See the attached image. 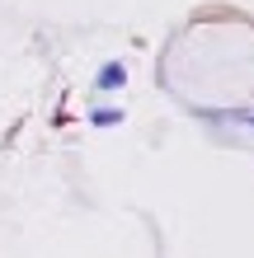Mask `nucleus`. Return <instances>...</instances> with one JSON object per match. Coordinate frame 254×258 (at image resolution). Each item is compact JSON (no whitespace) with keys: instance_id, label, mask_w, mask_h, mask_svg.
Instances as JSON below:
<instances>
[{"instance_id":"nucleus-1","label":"nucleus","mask_w":254,"mask_h":258,"mask_svg":"<svg viewBox=\"0 0 254 258\" xmlns=\"http://www.w3.org/2000/svg\"><path fill=\"white\" fill-rule=\"evenodd\" d=\"M123 80H127V71H123V66H109V71L99 75V85H104V89H113V85H123Z\"/></svg>"}]
</instances>
